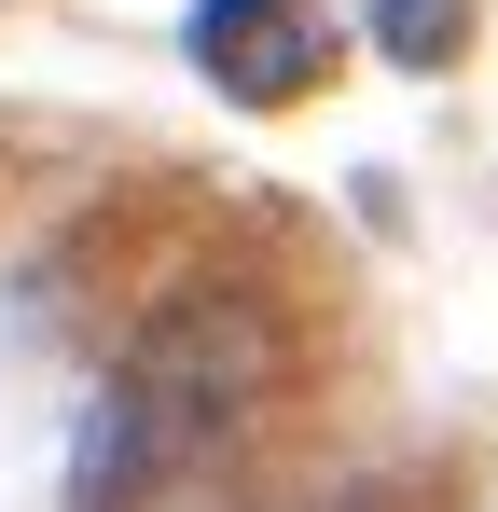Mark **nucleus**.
<instances>
[{"label":"nucleus","instance_id":"1","mask_svg":"<svg viewBox=\"0 0 498 512\" xmlns=\"http://www.w3.org/2000/svg\"><path fill=\"white\" fill-rule=\"evenodd\" d=\"M263 388H277V319H263L249 291H194V305H166L153 333L111 360L97 416H83L70 499H83V512L166 499L180 471H208V457L263 416Z\"/></svg>","mask_w":498,"mask_h":512},{"label":"nucleus","instance_id":"2","mask_svg":"<svg viewBox=\"0 0 498 512\" xmlns=\"http://www.w3.org/2000/svg\"><path fill=\"white\" fill-rule=\"evenodd\" d=\"M180 56L236 97V111H291V97L332 84V28L305 0H194V14H180Z\"/></svg>","mask_w":498,"mask_h":512},{"label":"nucleus","instance_id":"3","mask_svg":"<svg viewBox=\"0 0 498 512\" xmlns=\"http://www.w3.org/2000/svg\"><path fill=\"white\" fill-rule=\"evenodd\" d=\"M471 14H485V0H374V42H388L402 70H443V56L471 42Z\"/></svg>","mask_w":498,"mask_h":512}]
</instances>
